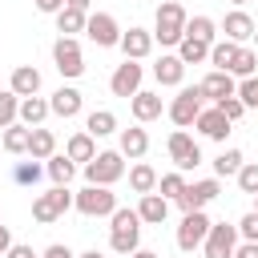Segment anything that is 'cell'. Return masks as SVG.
<instances>
[{"label":"cell","mask_w":258,"mask_h":258,"mask_svg":"<svg viewBox=\"0 0 258 258\" xmlns=\"http://www.w3.org/2000/svg\"><path fill=\"white\" fill-rule=\"evenodd\" d=\"M109 246L117 250V254H133L137 250V242H141V218H137V210H113L109 214Z\"/></svg>","instance_id":"1"},{"label":"cell","mask_w":258,"mask_h":258,"mask_svg":"<svg viewBox=\"0 0 258 258\" xmlns=\"http://www.w3.org/2000/svg\"><path fill=\"white\" fill-rule=\"evenodd\" d=\"M202 109H206L202 89H198V85H181V89H177V97L169 101V109H165V113H169V121H173L177 129H189V125L198 121V113H202Z\"/></svg>","instance_id":"2"},{"label":"cell","mask_w":258,"mask_h":258,"mask_svg":"<svg viewBox=\"0 0 258 258\" xmlns=\"http://www.w3.org/2000/svg\"><path fill=\"white\" fill-rule=\"evenodd\" d=\"M125 177V157H121V149H105V153H97L93 161H85V181L89 185H113V181H121Z\"/></svg>","instance_id":"3"},{"label":"cell","mask_w":258,"mask_h":258,"mask_svg":"<svg viewBox=\"0 0 258 258\" xmlns=\"http://www.w3.org/2000/svg\"><path fill=\"white\" fill-rule=\"evenodd\" d=\"M185 8L177 4V0H165L161 8H157V24H153V40H161V44H177L181 36H185Z\"/></svg>","instance_id":"4"},{"label":"cell","mask_w":258,"mask_h":258,"mask_svg":"<svg viewBox=\"0 0 258 258\" xmlns=\"http://www.w3.org/2000/svg\"><path fill=\"white\" fill-rule=\"evenodd\" d=\"M73 206H77L85 218H109V214L117 210V194H113L109 185H89V181H85V189L73 194Z\"/></svg>","instance_id":"5"},{"label":"cell","mask_w":258,"mask_h":258,"mask_svg":"<svg viewBox=\"0 0 258 258\" xmlns=\"http://www.w3.org/2000/svg\"><path fill=\"white\" fill-rule=\"evenodd\" d=\"M64 210H73V194H69V185H52L48 194H40V198L32 202V218H36L40 226L56 222Z\"/></svg>","instance_id":"6"},{"label":"cell","mask_w":258,"mask_h":258,"mask_svg":"<svg viewBox=\"0 0 258 258\" xmlns=\"http://www.w3.org/2000/svg\"><path fill=\"white\" fill-rule=\"evenodd\" d=\"M52 64H56V73L69 77V81L85 73V52H81L77 36H60V40L52 44Z\"/></svg>","instance_id":"7"},{"label":"cell","mask_w":258,"mask_h":258,"mask_svg":"<svg viewBox=\"0 0 258 258\" xmlns=\"http://www.w3.org/2000/svg\"><path fill=\"white\" fill-rule=\"evenodd\" d=\"M165 149H169V157H173V165H177L181 173L202 165V149H198V141H194L185 129H173V133H169V141H165Z\"/></svg>","instance_id":"8"},{"label":"cell","mask_w":258,"mask_h":258,"mask_svg":"<svg viewBox=\"0 0 258 258\" xmlns=\"http://www.w3.org/2000/svg\"><path fill=\"white\" fill-rule=\"evenodd\" d=\"M206 234H210V218H206V210H189V214L181 218V226H177V250L194 254V250L206 242Z\"/></svg>","instance_id":"9"},{"label":"cell","mask_w":258,"mask_h":258,"mask_svg":"<svg viewBox=\"0 0 258 258\" xmlns=\"http://www.w3.org/2000/svg\"><path fill=\"white\" fill-rule=\"evenodd\" d=\"M234 246H238V226L230 222H210V234L202 242L206 258H234Z\"/></svg>","instance_id":"10"},{"label":"cell","mask_w":258,"mask_h":258,"mask_svg":"<svg viewBox=\"0 0 258 258\" xmlns=\"http://www.w3.org/2000/svg\"><path fill=\"white\" fill-rule=\"evenodd\" d=\"M85 32H89V40H93L97 48H113V44H121V24H117L109 12H89Z\"/></svg>","instance_id":"11"},{"label":"cell","mask_w":258,"mask_h":258,"mask_svg":"<svg viewBox=\"0 0 258 258\" xmlns=\"http://www.w3.org/2000/svg\"><path fill=\"white\" fill-rule=\"evenodd\" d=\"M218 194H222L218 177H206V181H194V185H185V189L177 194V206H181V214H189V210H206V206H210Z\"/></svg>","instance_id":"12"},{"label":"cell","mask_w":258,"mask_h":258,"mask_svg":"<svg viewBox=\"0 0 258 258\" xmlns=\"http://www.w3.org/2000/svg\"><path fill=\"white\" fill-rule=\"evenodd\" d=\"M141 77H145V69L137 64V60H129L125 56V64H117V73L109 77V89H113V97H133L137 89H141Z\"/></svg>","instance_id":"13"},{"label":"cell","mask_w":258,"mask_h":258,"mask_svg":"<svg viewBox=\"0 0 258 258\" xmlns=\"http://www.w3.org/2000/svg\"><path fill=\"white\" fill-rule=\"evenodd\" d=\"M194 125H198V133H202V137H210V141H226V137H230V125H234V121H230V117H226V113H222V109L214 105V109H202Z\"/></svg>","instance_id":"14"},{"label":"cell","mask_w":258,"mask_h":258,"mask_svg":"<svg viewBox=\"0 0 258 258\" xmlns=\"http://www.w3.org/2000/svg\"><path fill=\"white\" fill-rule=\"evenodd\" d=\"M198 89H202V97H206V101H214V105H218L222 97H234V89H238V81H234L230 73H222V69H214V73H206V77H202V85H198Z\"/></svg>","instance_id":"15"},{"label":"cell","mask_w":258,"mask_h":258,"mask_svg":"<svg viewBox=\"0 0 258 258\" xmlns=\"http://www.w3.org/2000/svg\"><path fill=\"white\" fill-rule=\"evenodd\" d=\"M81 105H85V97H81V89H73V85H60L56 93H52V101H48V113H56V117H77L81 113Z\"/></svg>","instance_id":"16"},{"label":"cell","mask_w":258,"mask_h":258,"mask_svg":"<svg viewBox=\"0 0 258 258\" xmlns=\"http://www.w3.org/2000/svg\"><path fill=\"white\" fill-rule=\"evenodd\" d=\"M254 28H258V24H254L242 8H234V12H226V16H222V32H226V40H234V44L250 40V36H254Z\"/></svg>","instance_id":"17"},{"label":"cell","mask_w":258,"mask_h":258,"mask_svg":"<svg viewBox=\"0 0 258 258\" xmlns=\"http://www.w3.org/2000/svg\"><path fill=\"white\" fill-rule=\"evenodd\" d=\"M121 52H125L129 60H145V56L153 52V32H145V28L121 32Z\"/></svg>","instance_id":"18"},{"label":"cell","mask_w":258,"mask_h":258,"mask_svg":"<svg viewBox=\"0 0 258 258\" xmlns=\"http://www.w3.org/2000/svg\"><path fill=\"white\" fill-rule=\"evenodd\" d=\"M129 109H133V117L145 125V121L161 117V93H145V89H137V93L129 97Z\"/></svg>","instance_id":"19"},{"label":"cell","mask_w":258,"mask_h":258,"mask_svg":"<svg viewBox=\"0 0 258 258\" xmlns=\"http://www.w3.org/2000/svg\"><path fill=\"white\" fill-rule=\"evenodd\" d=\"M153 77H157V85H181V77H185L181 56L177 52H161V60L153 64Z\"/></svg>","instance_id":"20"},{"label":"cell","mask_w":258,"mask_h":258,"mask_svg":"<svg viewBox=\"0 0 258 258\" xmlns=\"http://www.w3.org/2000/svg\"><path fill=\"white\" fill-rule=\"evenodd\" d=\"M145 149H149V133H145L141 125H133V129H121V157H129V161H141V157H145Z\"/></svg>","instance_id":"21"},{"label":"cell","mask_w":258,"mask_h":258,"mask_svg":"<svg viewBox=\"0 0 258 258\" xmlns=\"http://www.w3.org/2000/svg\"><path fill=\"white\" fill-rule=\"evenodd\" d=\"M165 214H169V202H165L161 194H141V202H137V218H141V222L161 226V222H165Z\"/></svg>","instance_id":"22"},{"label":"cell","mask_w":258,"mask_h":258,"mask_svg":"<svg viewBox=\"0 0 258 258\" xmlns=\"http://www.w3.org/2000/svg\"><path fill=\"white\" fill-rule=\"evenodd\" d=\"M16 97H36L40 93V73L32 69V64H20V69H12V85H8Z\"/></svg>","instance_id":"23"},{"label":"cell","mask_w":258,"mask_h":258,"mask_svg":"<svg viewBox=\"0 0 258 258\" xmlns=\"http://www.w3.org/2000/svg\"><path fill=\"white\" fill-rule=\"evenodd\" d=\"M56 153V137H52V129H32L28 133V157H36V161H48Z\"/></svg>","instance_id":"24"},{"label":"cell","mask_w":258,"mask_h":258,"mask_svg":"<svg viewBox=\"0 0 258 258\" xmlns=\"http://www.w3.org/2000/svg\"><path fill=\"white\" fill-rule=\"evenodd\" d=\"M20 125H28V129H36L44 117H48V101L44 97H20Z\"/></svg>","instance_id":"25"},{"label":"cell","mask_w":258,"mask_h":258,"mask_svg":"<svg viewBox=\"0 0 258 258\" xmlns=\"http://www.w3.org/2000/svg\"><path fill=\"white\" fill-rule=\"evenodd\" d=\"M85 20H89V12L64 4V8L56 12V32H60V36H77V32H85Z\"/></svg>","instance_id":"26"},{"label":"cell","mask_w":258,"mask_h":258,"mask_svg":"<svg viewBox=\"0 0 258 258\" xmlns=\"http://www.w3.org/2000/svg\"><path fill=\"white\" fill-rule=\"evenodd\" d=\"M93 141H97L93 133H73L69 145H64L69 161H93V157H97V145H93Z\"/></svg>","instance_id":"27"},{"label":"cell","mask_w":258,"mask_h":258,"mask_svg":"<svg viewBox=\"0 0 258 258\" xmlns=\"http://www.w3.org/2000/svg\"><path fill=\"white\" fill-rule=\"evenodd\" d=\"M44 173L52 177V185H69L73 173H77V161H69V153H52L48 165H44Z\"/></svg>","instance_id":"28"},{"label":"cell","mask_w":258,"mask_h":258,"mask_svg":"<svg viewBox=\"0 0 258 258\" xmlns=\"http://www.w3.org/2000/svg\"><path fill=\"white\" fill-rule=\"evenodd\" d=\"M177 56H181V64H202V60H210V44L194 40V36H181L177 40Z\"/></svg>","instance_id":"29"},{"label":"cell","mask_w":258,"mask_h":258,"mask_svg":"<svg viewBox=\"0 0 258 258\" xmlns=\"http://www.w3.org/2000/svg\"><path fill=\"white\" fill-rule=\"evenodd\" d=\"M85 133H93V137H109V133H117V117H113L109 109H93V113L85 117Z\"/></svg>","instance_id":"30"},{"label":"cell","mask_w":258,"mask_h":258,"mask_svg":"<svg viewBox=\"0 0 258 258\" xmlns=\"http://www.w3.org/2000/svg\"><path fill=\"white\" fill-rule=\"evenodd\" d=\"M129 185H133V194H153V189H157V169L145 165V161H137V165L129 169Z\"/></svg>","instance_id":"31"},{"label":"cell","mask_w":258,"mask_h":258,"mask_svg":"<svg viewBox=\"0 0 258 258\" xmlns=\"http://www.w3.org/2000/svg\"><path fill=\"white\" fill-rule=\"evenodd\" d=\"M238 48H242V44H234V40H214V44H210V64H214V69H222V73H230V64H234Z\"/></svg>","instance_id":"32"},{"label":"cell","mask_w":258,"mask_h":258,"mask_svg":"<svg viewBox=\"0 0 258 258\" xmlns=\"http://www.w3.org/2000/svg\"><path fill=\"white\" fill-rule=\"evenodd\" d=\"M185 36H194V40H206V44H214V36H218V24H214L210 16H189V20H185Z\"/></svg>","instance_id":"33"},{"label":"cell","mask_w":258,"mask_h":258,"mask_svg":"<svg viewBox=\"0 0 258 258\" xmlns=\"http://www.w3.org/2000/svg\"><path fill=\"white\" fill-rule=\"evenodd\" d=\"M28 125H20V121H12L8 129H4V149L8 153H28Z\"/></svg>","instance_id":"34"},{"label":"cell","mask_w":258,"mask_h":258,"mask_svg":"<svg viewBox=\"0 0 258 258\" xmlns=\"http://www.w3.org/2000/svg\"><path fill=\"white\" fill-rule=\"evenodd\" d=\"M238 169H242V149H222L214 157V173L218 177H234Z\"/></svg>","instance_id":"35"},{"label":"cell","mask_w":258,"mask_h":258,"mask_svg":"<svg viewBox=\"0 0 258 258\" xmlns=\"http://www.w3.org/2000/svg\"><path fill=\"white\" fill-rule=\"evenodd\" d=\"M40 173H44V165H40L36 157H32V161H16V165H12V181H16V185H36V181H40Z\"/></svg>","instance_id":"36"},{"label":"cell","mask_w":258,"mask_h":258,"mask_svg":"<svg viewBox=\"0 0 258 258\" xmlns=\"http://www.w3.org/2000/svg\"><path fill=\"white\" fill-rule=\"evenodd\" d=\"M254 69H258V52L242 44L238 56H234V64H230V77H254Z\"/></svg>","instance_id":"37"},{"label":"cell","mask_w":258,"mask_h":258,"mask_svg":"<svg viewBox=\"0 0 258 258\" xmlns=\"http://www.w3.org/2000/svg\"><path fill=\"white\" fill-rule=\"evenodd\" d=\"M16 113H20V97H16L12 89H4V93H0V129H8V125L16 121Z\"/></svg>","instance_id":"38"},{"label":"cell","mask_w":258,"mask_h":258,"mask_svg":"<svg viewBox=\"0 0 258 258\" xmlns=\"http://www.w3.org/2000/svg\"><path fill=\"white\" fill-rule=\"evenodd\" d=\"M157 189H161V198H165V202H177V194L185 189V177H181V169H173V173H165V177L157 181Z\"/></svg>","instance_id":"39"},{"label":"cell","mask_w":258,"mask_h":258,"mask_svg":"<svg viewBox=\"0 0 258 258\" xmlns=\"http://www.w3.org/2000/svg\"><path fill=\"white\" fill-rule=\"evenodd\" d=\"M234 177H238L242 194H258V161H242V169Z\"/></svg>","instance_id":"40"},{"label":"cell","mask_w":258,"mask_h":258,"mask_svg":"<svg viewBox=\"0 0 258 258\" xmlns=\"http://www.w3.org/2000/svg\"><path fill=\"white\" fill-rule=\"evenodd\" d=\"M234 97H238L246 109H258V77H242V85L234 89Z\"/></svg>","instance_id":"41"},{"label":"cell","mask_w":258,"mask_h":258,"mask_svg":"<svg viewBox=\"0 0 258 258\" xmlns=\"http://www.w3.org/2000/svg\"><path fill=\"white\" fill-rule=\"evenodd\" d=\"M238 238H246V242H258V210H250V214L238 222Z\"/></svg>","instance_id":"42"},{"label":"cell","mask_w":258,"mask_h":258,"mask_svg":"<svg viewBox=\"0 0 258 258\" xmlns=\"http://www.w3.org/2000/svg\"><path fill=\"white\" fill-rule=\"evenodd\" d=\"M218 109H222V113H226V117H230V121H238V117H242V113H246V105H242V101H238V97H222V101H218Z\"/></svg>","instance_id":"43"},{"label":"cell","mask_w":258,"mask_h":258,"mask_svg":"<svg viewBox=\"0 0 258 258\" xmlns=\"http://www.w3.org/2000/svg\"><path fill=\"white\" fill-rule=\"evenodd\" d=\"M4 258H40V254H32V246H20V242H12V246L4 250Z\"/></svg>","instance_id":"44"},{"label":"cell","mask_w":258,"mask_h":258,"mask_svg":"<svg viewBox=\"0 0 258 258\" xmlns=\"http://www.w3.org/2000/svg\"><path fill=\"white\" fill-rule=\"evenodd\" d=\"M40 258H77V254H73L69 246H60V242H52V246H48V250H44Z\"/></svg>","instance_id":"45"},{"label":"cell","mask_w":258,"mask_h":258,"mask_svg":"<svg viewBox=\"0 0 258 258\" xmlns=\"http://www.w3.org/2000/svg\"><path fill=\"white\" fill-rule=\"evenodd\" d=\"M234 258H258V242H242V246H234Z\"/></svg>","instance_id":"46"},{"label":"cell","mask_w":258,"mask_h":258,"mask_svg":"<svg viewBox=\"0 0 258 258\" xmlns=\"http://www.w3.org/2000/svg\"><path fill=\"white\" fill-rule=\"evenodd\" d=\"M32 4H36L40 12H52V16H56V12L64 8V0H32Z\"/></svg>","instance_id":"47"},{"label":"cell","mask_w":258,"mask_h":258,"mask_svg":"<svg viewBox=\"0 0 258 258\" xmlns=\"http://www.w3.org/2000/svg\"><path fill=\"white\" fill-rule=\"evenodd\" d=\"M8 246H12V234H8V226H0V258H4Z\"/></svg>","instance_id":"48"},{"label":"cell","mask_w":258,"mask_h":258,"mask_svg":"<svg viewBox=\"0 0 258 258\" xmlns=\"http://www.w3.org/2000/svg\"><path fill=\"white\" fill-rule=\"evenodd\" d=\"M64 4H69V8H81V12H89V8H93V0H64Z\"/></svg>","instance_id":"49"},{"label":"cell","mask_w":258,"mask_h":258,"mask_svg":"<svg viewBox=\"0 0 258 258\" xmlns=\"http://www.w3.org/2000/svg\"><path fill=\"white\" fill-rule=\"evenodd\" d=\"M129 258H157V254H153V250H141V246H137V250H133Z\"/></svg>","instance_id":"50"},{"label":"cell","mask_w":258,"mask_h":258,"mask_svg":"<svg viewBox=\"0 0 258 258\" xmlns=\"http://www.w3.org/2000/svg\"><path fill=\"white\" fill-rule=\"evenodd\" d=\"M77 258H105L101 250H85V254H77Z\"/></svg>","instance_id":"51"},{"label":"cell","mask_w":258,"mask_h":258,"mask_svg":"<svg viewBox=\"0 0 258 258\" xmlns=\"http://www.w3.org/2000/svg\"><path fill=\"white\" fill-rule=\"evenodd\" d=\"M250 40H254V44H258V28H254V36H250Z\"/></svg>","instance_id":"52"},{"label":"cell","mask_w":258,"mask_h":258,"mask_svg":"<svg viewBox=\"0 0 258 258\" xmlns=\"http://www.w3.org/2000/svg\"><path fill=\"white\" fill-rule=\"evenodd\" d=\"M234 4H246V0H234Z\"/></svg>","instance_id":"53"},{"label":"cell","mask_w":258,"mask_h":258,"mask_svg":"<svg viewBox=\"0 0 258 258\" xmlns=\"http://www.w3.org/2000/svg\"><path fill=\"white\" fill-rule=\"evenodd\" d=\"M254 198H258V194H254ZM254 210H258V202H254Z\"/></svg>","instance_id":"54"},{"label":"cell","mask_w":258,"mask_h":258,"mask_svg":"<svg viewBox=\"0 0 258 258\" xmlns=\"http://www.w3.org/2000/svg\"><path fill=\"white\" fill-rule=\"evenodd\" d=\"M121 258H129V254H121Z\"/></svg>","instance_id":"55"}]
</instances>
